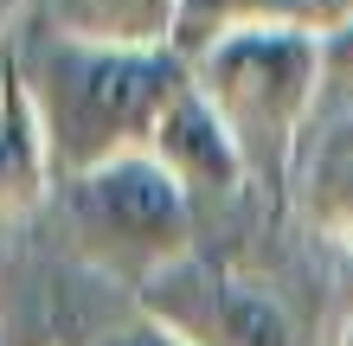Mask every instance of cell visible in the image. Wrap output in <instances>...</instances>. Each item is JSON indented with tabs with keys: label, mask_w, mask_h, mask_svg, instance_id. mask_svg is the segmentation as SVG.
<instances>
[{
	"label": "cell",
	"mask_w": 353,
	"mask_h": 346,
	"mask_svg": "<svg viewBox=\"0 0 353 346\" xmlns=\"http://www.w3.org/2000/svg\"><path fill=\"white\" fill-rule=\"evenodd\" d=\"M296 13L321 32V26H334V19H347V13H353V0H296Z\"/></svg>",
	"instance_id": "cell-12"
},
{
	"label": "cell",
	"mask_w": 353,
	"mask_h": 346,
	"mask_svg": "<svg viewBox=\"0 0 353 346\" xmlns=\"http://www.w3.org/2000/svg\"><path fill=\"white\" fill-rule=\"evenodd\" d=\"M97 346H186L180 334H168L161 321H148V314H135V321H122V327H110Z\"/></svg>",
	"instance_id": "cell-11"
},
{
	"label": "cell",
	"mask_w": 353,
	"mask_h": 346,
	"mask_svg": "<svg viewBox=\"0 0 353 346\" xmlns=\"http://www.w3.org/2000/svg\"><path fill=\"white\" fill-rule=\"evenodd\" d=\"M7 65L32 96L58 180L103 167L116 154H141L168 103L186 90L180 45H110V39H71L52 26H32Z\"/></svg>",
	"instance_id": "cell-1"
},
{
	"label": "cell",
	"mask_w": 353,
	"mask_h": 346,
	"mask_svg": "<svg viewBox=\"0 0 353 346\" xmlns=\"http://www.w3.org/2000/svg\"><path fill=\"white\" fill-rule=\"evenodd\" d=\"M263 19H302V13H296V0H180L174 45L199 52L205 39H219L232 26H263Z\"/></svg>",
	"instance_id": "cell-9"
},
{
	"label": "cell",
	"mask_w": 353,
	"mask_h": 346,
	"mask_svg": "<svg viewBox=\"0 0 353 346\" xmlns=\"http://www.w3.org/2000/svg\"><path fill=\"white\" fill-rule=\"evenodd\" d=\"M26 19V0H0V45L13 39V26Z\"/></svg>",
	"instance_id": "cell-13"
},
{
	"label": "cell",
	"mask_w": 353,
	"mask_h": 346,
	"mask_svg": "<svg viewBox=\"0 0 353 346\" xmlns=\"http://www.w3.org/2000/svg\"><path fill=\"white\" fill-rule=\"evenodd\" d=\"M135 314L161 321L186 346H302L289 301L263 276H244L219 257H180L174 270L135 289Z\"/></svg>",
	"instance_id": "cell-4"
},
{
	"label": "cell",
	"mask_w": 353,
	"mask_h": 346,
	"mask_svg": "<svg viewBox=\"0 0 353 346\" xmlns=\"http://www.w3.org/2000/svg\"><path fill=\"white\" fill-rule=\"evenodd\" d=\"M52 193H58V167L46 135H39L32 96L13 65H0V225L32 218Z\"/></svg>",
	"instance_id": "cell-7"
},
{
	"label": "cell",
	"mask_w": 353,
	"mask_h": 346,
	"mask_svg": "<svg viewBox=\"0 0 353 346\" xmlns=\"http://www.w3.org/2000/svg\"><path fill=\"white\" fill-rule=\"evenodd\" d=\"M52 199L65 212L71 250L90 257L97 270L135 282V289L199 250V206L180 193V180L148 148L65 173Z\"/></svg>",
	"instance_id": "cell-3"
},
{
	"label": "cell",
	"mask_w": 353,
	"mask_h": 346,
	"mask_svg": "<svg viewBox=\"0 0 353 346\" xmlns=\"http://www.w3.org/2000/svg\"><path fill=\"white\" fill-rule=\"evenodd\" d=\"M32 26L71 39H110V45H174L180 0H39Z\"/></svg>",
	"instance_id": "cell-8"
},
{
	"label": "cell",
	"mask_w": 353,
	"mask_h": 346,
	"mask_svg": "<svg viewBox=\"0 0 353 346\" xmlns=\"http://www.w3.org/2000/svg\"><path fill=\"white\" fill-rule=\"evenodd\" d=\"M186 77L232 129L244 167L263 186H289L302 154V135L321 109V32L308 19H263L232 26L186 52Z\"/></svg>",
	"instance_id": "cell-2"
},
{
	"label": "cell",
	"mask_w": 353,
	"mask_h": 346,
	"mask_svg": "<svg viewBox=\"0 0 353 346\" xmlns=\"http://www.w3.org/2000/svg\"><path fill=\"white\" fill-rule=\"evenodd\" d=\"M334 346H353V308H347V321H341V334H334Z\"/></svg>",
	"instance_id": "cell-14"
},
{
	"label": "cell",
	"mask_w": 353,
	"mask_h": 346,
	"mask_svg": "<svg viewBox=\"0 0 353 346\" xmlns=\"http://www.w3.org/2000/svg\"><path fill=\"white\" fill-rule=\"evenodd\" d=\"M321 77H327V90L353 96V13L321 26Z\"/></svg>",
	"instance_id": "cell-10"
},
{
	"label": "cell",
	"mask_w": 353,
	"mask_h": 346,
	"mask_svg": "<svg viewBox=\"0 0 353 346\" xmlns=\"http://www.w3.org/2000/svg\"><path fill=\"white\" fill-rule=\"evenodd\" d=\"M148 154L180 180V193L193 199V206H232V199H244V186H251V167H244L232 129H225L212 116V103L193 90V77H186V90L168 103Z\"/></svg>",
	"instance_id": "cell-5"
},
{
	"label": "cell",
	"mask_w": 353,
	"mask_h": 346,
	"mask_svg": "<svg viewBox=\"0 0 353 346\" xmlns=\"http://www.w3.org/2000/svg\"><path fill=\"white\" fill-rule=\"evenodd\" d=\"M289 193H296L302 218L327 244L353 250V96L321 90V109H315V122L302 135Z\"/></svg>",
	"instance_id": "cell-6"
}]
</instances>
